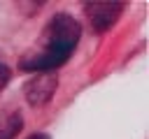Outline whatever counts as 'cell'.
Masks as SVG:
<instances>
[{"label": "cell", "instance_id": "cell-1", "mask_svg": "<svg viewBox=\"0 0 149 139\" xmlns=\"http://www.w3.org/2000/svg\"><path fill=\"white\" fill-rule=\"evenodd\" d=\"M79 35H81V25L70 14H56L47 23V28L37 42L40 46L35 51L26 53L21 58L19 67L26 72H51V70L61 67L77 49Z\"/></svg>", "mask_w": 149, "mask_h": 139}, {"label": "cell", "instance_id": "cell-2", "mask_svg": "<svg viewBox=\"0 0 149 139\" xmlns=\"http://www.w3.org/2000/svg\"><path fill=\"white\" fill-rule=\"evenodd\" d=\"M123 12V2H107V0H98V2H84V14L93 28V32H105L109 30L116 19Z\"/></svg>", "mask_w": 149, "mask_h": 139}, {"label": "cell", "instance_id": "cell-3", "mask_svg": "<svg viewBox=\"0 0 149 139\" xmlns=\"http://www.w3.org/2000/svg\"><path fill=\"white\" fill-rule=\"evenodd\" d=\"M56 86H58L56 74H51V72H37L33 79L26 81L23 95H26V100H28L30 107H44L54 97Z\"/></svg>", "mask_w": 149, "mask_h": 139}, {"label": "cell", "instance_id": "cell-4", "mask_svg": "<svg viewBox=\"0 0 149 139\" xmlns=\"http://www.w3.org/2000/svg\"><path fill=\"white\" fill-rule=\"evenodd\" d=\"M23 127V116L16 109L0 111V139H14Z\"/></svg>", "mask_w": 149, "mask_h": 139}, {"label": "cell", "instance_id": "cell-5", "mask_svg": "<svg viewBox=\"0 0 149 139\" xmlns=\"http://www.w3.org/2000/svg\"><path fill=\"white\" fill-rule=\"evenodd\" d=\"M9 76H12V72H9L7 63H2V60H0V90L9 83Z\"/></svg>", "mask_w": 149, "mask_h": 139}, {"label": "cell", "instance_id": "cell-6", "mask_svg": "<svg viewBox=\"0 0 149 139\" xmlns=\"http://www.w3.org/2000/svg\"><path fill=\"white\" fill-rule=\"evenodd\" d=\"M28 139H51V137H49L47 132H35V134H30Z\"/></svg>", "mask_w": 149, "mask_h": 139}]
</instances>
